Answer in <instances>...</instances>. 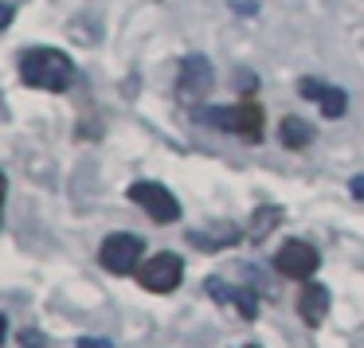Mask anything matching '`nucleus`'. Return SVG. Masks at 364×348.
<instances>
[{"label":"nucleus","mask_w":364,"mask_h":348,"mask_svg":"<svg viewBox=\"0 0 364 348\" xmlns=\"http://www.w3.org/2000/svg\"><path fill=\"white\" fill-rule=\"evenodd\" d=\"M4 196H9V180H4V173H0V215H4Z\"/></svg>","instance_id":"17"},{"label":"nucleus","mask_w":364,"mask_h":348,"mask_svg":"<svg viewBox=\"0 0 364 348\" xmlns=\"http://www.w3.org/2000/svg\"><path fill=\"white\" fill-rule=\"evenodd\" d=\"M325 90H329V87H321V82H314V79H301V94H306V98H317V102H321Z\"/></svg>","instance_id":"13"},{"label":"nucleus","mask_w":364,"mask_h":348,"mask_svg":"<svg viewBox=\"0 0 364 348\" xmlns=\"http://www.w3.org/2000/svg\"><path fill=\"white\" fill-rule=\"evenodd\" d=\"M239 239V227L231 223H215V227H204V231H188V243H196L200 251H223Z\"/></svg>","instance_id":"10"},{"label":"nucleus","mask_w":364,"mask_h":348,"mask_svg":"<svg viewBox=\"0 0 364 348\" xmlns=\"http://www.w3.org/2000/svg\"><path fill=\"white\" fill-rule=\"evenodd\" d=\"M353 196L364 200V176H353Z\"/></svg>","instance_id":"16"},{"label":"nucleus","mask_w":364,"mask_h":348,"mask_svg":"<svg viewBox=\"0 0 364 348\" xmlns=\"http://www.w3.org/2000/svg\"><path fill=\"white\" fill-rule=\"evenodd\" d=\"M181 278H184V262H181V254H168V251L153 254L149 262L137 266V282L149 293H173L181 286Z\"/></svg>","instance_id":"5"},{"label":"nucleus","mask_w":364,"mask_h":348,"mask_svg":"<svg viewBox=\"0 0 364 348\" xmlns=\"http://www.w3.org/2000/svg\"><path fill=\"white\" fill-rule=\"evenodd\" d=\"M345 110H348V98H345V90L329 87V90L321 94V114H325V118H341Z\"/></svg>","instance_id":"12"},{"label":"nucleus","mask_w":364,"mask_h":348,"mask_svg":"<svg viewBox=\"0 0 364 348\" xmlns=\"http://www.w3.org/2000/svg\"><path fill=\"white\" fill-rule=\"evenodd\" d=\"M208 298L228 305V309H235L243 321H255V317H259V293L247 290V286H231V282H223V278H208Z\"/></svg>","instance_id":"7"},{"label":"nucleus","mask_w":364,"mask_h":348,"mask_svg":"<svg viewBox=\"0 0 364 348\" xmlns=\"http://www.w3.org/2000/svg\"><path fill=\"white\" fill-rule=\"evenodd\" d=\"M208 126L228 129V134H239L247 141H259L262 137V106L259 102H239V106H220V110H204Z\"/></svg>","instance_id":"2"},{"label":"nucleus","mask_w":364,"mask_h":348,"mask_svg":"<svg viewBox=\"0 0 364 348\" xmlns=\"http://www.w3.org/2000/svg\"><path fill=\"white\" fill-rule=\"evenodd\" d=\"M298 313L301 321L309 325V329H317V325L325 321V313H329V290H325L321 282H301V298H298Z\"/></svg>","instance_id":"9"},{"label":"nucleus","mask_w":364,"mask_h":348,"mask_svg":"<svg viewBox=\"0 0 364 348\" xmlns=\"http://www.w3.org/2000/svg\"><path fill=\"white\" fill-rule=\"evenodd\" d=\"M4 340H9V317L0 313V344H4Z\"/></svg>","instance_id":"18"},{"label":"nucleus","mask_w":364,"mask_h":348,"mask_svg":"<svg viewBox=\"0 0 364 348\" xmlns=\"http://www.w3.org/2000/svg\"><path fill=\"white\" fill-rule=\"evenodd\" d=\"M317 266H321L317 246L301 243V239H290V243L278 246V254H274V270L282 278H294V282H309V278L317 274Z\"/></svg>","instance_id":"6"},{"label":"nucleus","mask_w":364,"mask_h":348,"mask_svg":"<svg viewBox=\"0 0 364 348\" xmlns=\"http://www.w3.org/2000/svg\"><path fill=\"white\" fill-rule=\"evenodd\" d=\"M145 254V239L129 235V231H118V235L102 239V251H98V262H102L110 274H137Z\"/></svg>","instance_id":"3"},{"label":"nucleus","mask_w":364,"mask_h":348,"mask_svg":"<svg viewBox=\"0 0 364 348\" xmlns=\"http://www.w3.org/2000/svg\"><path fill=\"white\" fill-rule=\"evenodd\" d=\"M212 63H208L204 55H184L181 59V79H176V90H181L184 102H196V98H204L208 90H212Z\"/></svg>","instance_id":"8"},{"label":"nucleus","mask_w":364,"mask_h":348,"mask_svg":"<svg viewBox=\"0 0 364 348\" xmlns=\"http://www.w3.org/2000/svg\"><path fill=\"white\" fill-rule=\"evenodd\" d=\"M75 348H110V340H102V337H82Z\"/></svg>","instance_id":"14"},{"label":"nucleus","mask_w":364,"mask_h":348,"mask_svg":"<svg viewBox=\"0 0 364 348\" xmlns=\"http://www.w3.org/2000/svg\"><path fill=\"white\" fill-rule=\"evenodd\" d=\"M20 79L32 90H51V94H59V90L71 87L75 67L59 48H28L24 55H20Z\"/></svg>","instance_id":"1"},{"label":"nucleus","mask_w":364,"mask_h":348,"mask_svg":"<svg viewBox=\"0 0 364 348\" xmlns=\"http://www.w3.org/2000/svg\"><path fill=\"white\" fill-rule=\"evenodd\" d=\"M126 196L134 200V204L141 207V212L149 215L153 223H176V219H181V200H176L173 192L165 188V184L137 180V184H129Z\"/></svg>","instance_id":"4"},{"label":"nucleus","mask_w":364,"mask_h":348,"mask_svg":"<svg viewBox=\"0 0 364 348\" xmlns=\"http://www.w3.org/2000/svg\"><path fill=\"white\" fill-rule=\"evenodd\" d=\"M278 137H282L286 149H306V145L314 141V126H309V121H301V118H282Z\"/></svg>","instance_id":"11"},{"label":"nucleus","mask_w":364,"mask_h":348,"mask_svg":"<svg viewBox=\"0 0 364 348\" xmlns=\"http://www.w3.org/2000/svg\"><path fill=\"white\" fill-rule=\"evenodd\" d=\"M12 16H16V12H12V4H0V28H9Z\"/></svg>","instance_id":"15"}]
</instances>
